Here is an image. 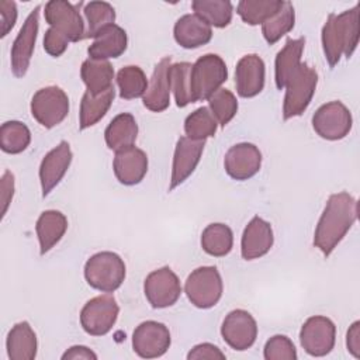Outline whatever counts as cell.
Masks as SVG:
<instances>
[{
  "mask_svg": "<svg viewBox=\"0 0 360 360\" xmlns=\"http://www.w3.org/2000/svg\"><path fill=\"white\" fill-rule=\"evenodd\" d=\"M356 219L357 202L353 195L346 191L329 195L315 228L314 245L328 257L346 236Z\"/></svg>",
  "mask_w": 360,
  "mask_h": 360,
  "instance_id": "cell-1",
  "label": "cell"
},
{
  "mask_svg": "<svg viewBox=\"0 0 360 360\" xmlns=\"http://www.w3.org/2000/svg\"><path fill=\"white\" fill-rule=\"evenodd\" d=\"M359 4L340 14L330 13L322 27V48L325 59L333 68L345 55H353L359 44Z\"/></svg>",
  "mask_w": 360,
  "mask_h": 360,
  "instance_id": "cell-2",
  "label": "cell"
},
{
  "mask_svg": "<svg viewBox=\"0 0 360 360\" xmlns=\"http://www.w3.org/2000/svg\"><path fill=\"white\" fill-rule=\"evenodd\" d=\"M125 263L114 252H98L90 256L84 264L87 284L101 292H114L125 280Z\"/></svg>",
  "mask_w": 360,
  "mask_h": 360,
  "instance_id": "cell-3",
  "label": "cell"
},
{
  "mask_svg": "<svg viewBox=\"0 0 360 360\" xmlns=\"http://www.w3.org/2000/svg\"><path fill=\"white\" fill-rule=\"evenodd\" d=\"M318 84V73L308 63H301L285 84L283 118L301 115L312 101Z\"/></svg>",
  "mask_w": 360,
  "mask_h": 360,
  "instance_id": "cell-4",
  "label": "cell"
},
{
  "mask_svg": "<svg viewBox=\"0 0 360 360\" xmlns=\"http://www.w3.org/2000/svg\"><path fill=\"white\" fill-rule=\"evenodd\" d=\"M222 278L214 266H202L193 270L184 284V292L188 301L201 309L217 305L222 297Z\"/></svg>",
  "mask_w": 360,
  "mask_h": 360,
  "instance_id": "cell-5",
  "label": "cell"
},
{
  "mask_svg": "<svg viewBox=\"0 0 360 360\" xmlns=\"http://www.w3.org/2000/svg\"><path fill=\"white\" fill-rule=\"evenodd\" d=\"M228 79L224 59L215 53H207L195 60L191 68V84L195 101L208 100Z\"/></svg>",
  "mask_w": 360,
  "mask_h": 360,
  "instance_id": "cell-6",
  "label": "cell"
},
{
  "mask_svg": "<svg viewBox=\"0 0 360 360\" xmlns=\"http://www.w3.org/2000/svg\"><path fill=\"white\" fill-rule=\"evenodd\" d=\"M120 307L110 294L89 300L80 311V325L91 336L107 335L117 322Z\"/></svg>",
  "mask_w": 360,
  "mask_h": 360,
  "instance_id": "cell-7",
  "label": "cell"
},
{
  "mask_svg": "<svg viewBox=\"0 0 360 360\" xmlns=\"http://www.w3.org/2000/svg\"><path fill=\"white\" fill-rule=\"evenodd\" d=\"M69 112V97L58 86L39 89L31 98V114L45 128L60 124Z\"/></svg>",
  "mask_w": 360,
  "mask_h": 360,
  "instance_id": "cell-8",
  "label": "cell"
},
{
  "mask_svg": "<svg viewBox=\"0 0 360 360\" xmlns=\"http://www.w3.org/2000/svg\"><path fill=\"white\" fill-rule=\"evenodd\" d=\"M353 118L342 101H330L321 105L312 115V128L323 139L339 141L349 135Z\"/></svg>",
  "mask_w": 360,
  "mask_h": 360,
  "instance_id": "cell-9",
  "label": "cell"
},
{
  "mask_svg": "<svg viewBox=\"0 0 360 360\" xmlns=\"http://www.w3.org/2000/svg\"><path fill=\"white\" fill-rule=\"evenodd\" d=\"M143 292L152 308L160 309L172 307L181 294L180 280L167 266L156 269L146 276Z\"/></svg>",
  "mask_w": 360,
  "mask_h": 360,
  "instance_id": "cell-10",
  "label": "cell"
},
{
  "mask_svg": "<svg viewBox=\"0 0 360 360\" xmlns=\"http://www.w3.org/2000/svg\"><path fill=\"white\" fill-rule=\"evenodd\" d=\"M336 340L335 323L322 315L308 318L300 330L302 349L314 357H322L332 352Z\"/></svg>",
  "mask_w": 360,
  "mask_h": 360,
  "instance_id": "cell-11",
  "label": "cell"
},
{
  "mask_svg": "<svg viewBox=\"0 0 360 360\" xmlns=\"http://www.w3.org/2000/svg\"><path fill=\"white\" fill-rule=\"evenodd\" d=\"M45 21L63 34L70 42L84 39V22L79 13V6L65 0H51L45 4Z\"/></svg>",
  "mask_w": 360,
  "mask_h": 360,
  "instance_id": "cell-12",
  "label": "cell"
},
{
  "mask_svg": "<svg viewBox=\"0 0 360 360\" xmlns=\"http://www.w3.org/2000/svg\"><path fill=\"white\" fill-rule=\"evenodd\" d=\"M39 10L41 6H37L25 18L18 35L15 37L11 46V72L15 77L25 76L30 62L34 53L35 41L39 28Z\"/></svg>",
  "mask_w": 360,
  "mask_h": 360,
  "instance_id": "cell-13",
  "label": "cell"
},
{
  "mask_svg": "<svg viewBox=\"0 0 360 360\" xmlns=\"http://www.w3.org/2000/svg\"><path fill=\"white\" fill-rule=\"evenodd\" d=\"M172 338L167 326L156 321L139 323L132 333V349L142 359L163 356L170 347Z\"/></svg>",
  "mask_w": 360,
  "mask_h": 360,
  "instance_id": "cell-14",
  "label": "cell"
},
{
  "mask_svg": "<svg viewBox=\"0 0 360 360\" xmlns=\"http://www.w3.org/2000/svg\"><path fill=\"white\" fill-rule=\"evenodd\" d=\"M221 335L225 343L233 350L243 352L253 346L257 338V323L245 309L231 311L221 326Z\"/></svg>",
  "mask_w": 360,
  "mask_h": 360,
  "instance_id": "cell-15",
  "label": "cell"
},
{
  "mask_svg": "<svg viewBox=\"0 0 360 360\" xmlns=\"http://www.w3.org/2000/svg\"><path fill=\"white\" fill-rule=\"evenodd\" d=\"M262 166V152L249 142H240L228 149L224 158V167L229 177L238 181L253 177Z\"/></svg>",
  "mask_w": 360,
  "mask_h": 360,
  "instance_id": "cell-16",
  "label": "cell"
},
{
  "mask_svg": "<svg viewBox=\"0 0 360 360\" xmlns=\"http://www.w3.org/2000/svg\"><path fill=\"white\" fill-rule=\"evenodd\" d=\"M205 146V141H195L188 136L179 138L172 165V177L169 190H174L177 186L184 183L195 170L200 163L202 150Z\"/></svg>",
  "mask_w": 360,
  "mask_h": 360,
  "instance_id": "cell-17",
  "label": "cell"
},
{
  "mask_svg": "<svg viewBox=\"0 0 360 360\" xmlns=\"http://www.w3.org/2000/svg\"><path fill=\"white\" fill-rule=\"evenodd\" d=\"M73 153L70 145L66 141H60L58 146L49 150L39 166V181L42 188V197H46L63 179L70 163Z\"/></svg>",
  "mask_w": 360,
  "mask_h": 360,
  "instance_id": "cell-18",
  "label": "cell"
},
{
  "mask_svg": "<svg viewBox=\"0 0 360 360\" xmlns=\"http://www.w3.org/2000/svg\"><path fill=\"white\" fill-rule=\"evenodd\" d=\"M264 62L259 55L250 53L242 56L235 69L238 94L245 98L257 96L264 87Z\"/></svg>",
  "mask_w": 360,
  "mask_h": 360,
  "instance_id": "cell-19",
  "label": "cell"
},
{
  "mask_svg": "<svg viewBox=\"0 0 360 360\" xmlns=\"http://www.w3.org/2000/svg\"><path fill=\"white\" fill-rule=\"evenodd\" d=\"M273 242L274 236L271 225L260 217H253L242 233V257L245 260L259 259L270 252Z\"/></svg>",
  "mask_w": 360,
  "mask_h": 360,
  "instance_id": "cell-20",
  "label": "cell"
},
{
  "mask_svg": "<svg viewBox=\"0 0 360 360\" xmlns=\"http://www.w3.org/2000/svg\"><path fill=\"white\" fill-rule=\"evenodd\" d=\"M172 66L170 56L162 58L153 69V73L148 82L146 91L142 97L143 105L153 111L162 112L170 104V80H169V69Z\"/></svg>",
  "mask_w": 360,
  "mask_h": 360,
  "instance_id": "cell-21",
  "label": "cell"
},
{
  "mask_svg": "<svg viewBox=\"0 0 360 360\" xmlns=\"http://www.w3.org/2000/svg\"><path fill=\"white\" fill-rule=\"evenodd\" d=\"M112 169L117 180L124 186H135L141 183L148 172L146 153L135 146L115 152Z\"/></svg>",
  "mask_w": 360,
  "mask_h": 360,
  "instance_id": "cell-22",
  "label": "cell"
},
{
  "mask_svg": "<svg viewBox=\"0 0 360 360\" xmlns=\"http://www.w3.org/2000/svg\"><path fill=\"white\" fill-rule=\"evenodd\" d=\"M128 46V37L124 28L117 24H111L100 31L91 45L87 48L90 59L107 60L121 56Z\"/></svg>",
  "mask_w": 360,
  "mask_h": 360,
  "instance_id": "cell-23",
  "label": "cell"
},
{
  "mask_svg": "<svg viewBox=\"0 0 360 360\" xmlns=\"http://www.w3.org/2000/svg\"><path fill=\"white\" fill-rule=\"evenodd\" d=\"M176 42L186 49L200 48L208 44L212 38V28L198 15L184 14L180 17L173 28Z\"/></svg>",
  "mask_w": 360,
  "mask_h": 360,
  "instance_id": "cell-24",
  "label": "cell"
},
{
  "mask_svg": "<svg viewBox=\"0 0 360 360\" xmlns=\"http://www.w3.org/2000/svg\"><path fill=\"white\" fill-rule=\"evenodd\" d=\"M138 136V124L129 112L115 115L104 131V139L108 149L114 152L134 146Z\"/></svg>",
  "mask_w": 360,
  "mask_h": 360,
  "instance_id": "cell-25",
  "label": "cell"
},
{
  "mask_svg": "<svg viewBox=\"0 0 360 360\" xmlns=\"http://www.w3.org/2000/svg\"><path fill=\"white\" fill-rule=\"evenodd\" d=\"M6 347L10 360H34L37 357V335L28 322H18L10 329Z\"/></svg>",
  "mask_w": 360,
  "mask_h": 360,
  "instance_id": "cell-26",
  "label": "cell"
},
{
  "mask_svg": "<svg viewBox=\"0 0 360 360\" xmlns=\"http://www.w3.org/2000/svg\"><path fill=\"white\" fill-rule=\"evenodd\" d=\"M39 242V252L45 255L49 252L65 235L68 229V218L56 210L44 211L35 225Z\"/></svg>",
  "mask_w": 360,
  "mask_h": 360,
  "instance_id": "cell-27",
  "label": "cell"
},
{
  "mask_svg": "<svg viewBox=\"0 0 360 360\" xmlns=\"http://www.w3.org/2000/svg\"><path fill=\"white\" fill-rule=\"evenodd\" d=\"M305 38L287 39L284 48L277 53L274 62V80L277 89H284L288 79L301 65V55L304 51Z\"/></svg>",
  "mask_w": 360,
  "mask_h": 360,
  "instance_id": "cell-28",
  "label": "cell"
},
{
  "mask_svg": "<svg viewBox=\"0 0 360 360\" xmlns=\"http://www.w3.org/2000/svg\"><path fill=\"white\" fill-rule=\"evenodd\" d=\"M115 97L114 86L108 90L93 96L86 91L80 101V112H79V128L83 131L96 125L108 111Z\"/></svg>",
  "mask_w": 360,
  "mask_h": 360,
  "instance_id": "cell-29",
  "label": "cell"
},
{
  "mask_svg": "<svg viewBox=\"0 0 360 360\" xmlns=\"http://www.w3.org/2000/svg\"><path fill=\"white\" fill-rule=\"evenodd\" d=\"M80 77L93 96H97L112 87L114 69L108 60L86 59L80 68Z\"/></svg>",
  "mask_w": 360,
  "mask_h": 360,
  "instance_id": "cell-30",
  "label": "cell"
},
{
  "mask_svg": "<svg viewBox=\"0 0 360 360\" xmlns=\"http://www.w3.org/2000/svg\"><path fill=\"white\" fill-rule=\"evenodd\" d=\"M232 246L233 233L232 229L225 224H210L201 233V248L210 256H226L232 250Z\"/></svg>",
  "mask_w": 360,
  "mask_h": 360,
  "instance_id": "cell-31",
  "label": "cell"
},
{
  "mask_svg": "<svg viewBox=\"0 0 360 360\" xmlns=\"http://www.w3.org/2000/svg\"><path fill=\"white\" fill-rule=\"evenodd\" d=\"M193 11L210 27L224 28L232 20L233 7L228 0H194L191 3Z\"/></svg>",
  "mask_w": 360,
  "mask_h": 360,
  "instance_id": "cell-32",
  "label": "cell"
},
{
  "mask_svg": "<svg viewBox=\"0 0 360 360\" xmlns=\"http://www.w3.org/2000/svg\"><path fill=\"white\" fill-rule=\"evenodd\" d=\"M191 68L190 62H177L173 63L169 69L170 90L174 94L177 107H186L190 103H195L191 84Z\"/></svg>",
  "mask_w": 360,
  "mask_h": 360,
  "instance_id": "cell-33",
  "label": "cell"
},
{
  "mask_svg": "<svg viewBox=\"0 0 360 360\" xmlns=\"http://www.w3.org/2000/svg\"><path fill=\"white\" fill-rule=\"evenodd\" d=\"M294 6L290 1H283V6L278 8V11L262 24V34L267 44L273 45L294 28Z\"/></svg>",
  "mask_w": 360,
  "mask_h": 360,
  "instance_id": "cell-34",
  "label": "cell"
},
{
  "mask_svg": "<svg viewBox=\"0 0 360 360\" xmlns=\"http://www.w3.org/2000/svg\"><path fill=\"white\" fill-rule=\"evenodd\" d=\"M83 13L87 22L84 38H94L100 31L115 21V10L105 1H89L84 4Z\"/></svg>",
  "mask_w": 360,
  "mask_h": 360,
  "instance_id": "cell-35",
  "label": "cell"
},
{
  "mask_svg": "<svg viewBox=\"0 0 360 360\" xmlns=\"http://www.w3.org/2000/svg\"><path fill=\"white\" fill-rule=\"evenodd\" d=\"M31 142L28 127L20 121H7L0 128V148L10 155L21 153Z\"/></svg>",
  "mask_w": 360,
  "mask_h": 360,
  "instance_id": "cell-36",
  "label": "cell"
},
{
  "mask_svg": "<svg viewBox=\"0 0 360 360\" xmlns=\"http://www.w3.org/2000/svg\"><path fill=\"white\" fill-rule=\"evenodd\" d=\"M218 128V121L208 107H200L193 111L184 121L186 136L195 141H205L214 136Z\"/></svg>",
  "mask_w": 360,
  "mask_h": 360,
  "instance_id": "cell-37",
  "label": "cell"
},
{
  "mask_svg": "<svg viewBox=\"0 0 360 360\" xmlns=\"http://www.w3.org/2000/svg\"><path fill=\"white\" fill-rule=\"evenodd\" d=\"M283 6L281 0H242L238 3L236 13L249 25L263 24Z\"/></svg>",
  "mask_w": 360,
  "mask_h": 360,
  "instance_id": "cell-38",
  "label": "cell"
},
{
  "mask_svg": "<svg viewBox=\"0 0 360 360\" xmlns=\"http://www.w3.org/2000/svg\"><path fill=\"white\" fill-rule=\"evenodd\" d=\"M117 84L120 87V97L132 100L143 97L148 87V79L139 66L129 65L120 69L117 73Z\"/></svg>",
  "mask_w": 360,
  "mask_h": 360,
  "instance_id": "cell-39",
  "label": "cell"
},
{
  "mask_svg": "<svg viewBox=\"0 0 360 360\" xmlns=\"http://www.w3.org/2000/svg\"><path fill=\"white\" fill-rule=\"evenodd\" d=\"M208 105L221 127L229 124L238 111V101L235 94L231 90L222 87L208 97Z\"/></svg>",
  "mask_w": 360,
  "mask_h": 360,
  "instance_id": "cell-40",
  "label": "cell"
},
{
  "mask_svg": "<svg viewBox=\"0 0 360 360\" xmlns=\"http://www.w3.org/2000/svg\"><path fill=\"white\" fill-rule=\"evenodd\" d=\"M266 360H297V350L294 343L285 335L271 336L263 349Z\"/></svg>",
  "mask_w": 360,
  "mask_h": 360,
  "instance_id": "cell-41",
  "label": "cell"
},
{
  "mask_svg": "<svg viewBox=\"0 0 360 360\" xmlns=\"http://www.w3.org/2000/svg\"><path fill=\"white\" fill-rule=\"evenodd\" d=\"M69 42L70 41L63 34L52 27H49L44 35V49L53 58H59L62 53H65Z\"/></svg>",
  "mask_w": 360,
  "mask_h": 360,
  "instance_id": "cell-42",
  "label": "cell"
},
{
  "mask_svg": "<svg viewBox=\"0 0 360 360\" xmlns=\"http://www.w3.org/2000/svg\"><path fill=\"white\" fill-rule=\"evenodd\" d=\"M17 21V6L14 1L1 0L0 1V22H1V34L0 37L4 38L15 25Z\"/></svg>",
  "mask_w": 360,
  "mask_h": 360,
  "instance_id": "cell-43",
  "label": "cell"
},
{
  "mask_svg": "<svg viewBox=\"0 0 360 360\" xmlns=\"http://www.w3.org/2000/svg\"><path fill=\"white\" fill-rule=\"evenodd\" d=\"M188 360H201V359H208V360H224L225 359V353L221 352V349L212 343H200L197 346H194L188 354H187Z\"/></svg>",
  "mask_w": 360,
  "mask_h": 360,
  "instance_id": "cell-44",
  "label": "cell"
},
{
  "mask_svg": "<svg viewBox=\"0 0 360 360\" xmlns=\"http://www.w3.org/2000/svg\"><path fill=\"white\" fill-rule=\"evenodd\" d=\"M14 195V176L8 170L4 172L0 184V200H1V217L6 215L7 208Z\"/></svg>",
  "mask_w": 360,
  "mask_h": 360,
  "instance_id": "cell-45",
  "label": "cell"
},
{
  "mask_svg": "<svg viewBox=\"0 0 360 360\" xmlns=\"http://www.w3.org/2000/svg\"><path fill=\"white\" fill-rule=\"evenodd\" d=\"M346 346L347 350L356 357H360V322L356 321L352 323V326L347 330L346 335Z\"/></svg>",
  "mask_w": 360,
  "mask_h": 360,
  "instance_id": "cell-46",
  "label": "cell"
},
{
  "mask_svg": "<svg viewBox=\"0 0 360 360\" xmlns=\"http://www.w3.org/2000/svg\"><path fill=\"white\" fill-rule=\"evenodd\" d=\"M77 359H82V360H97V354L91 349H89L86 346H80V345L69 347L62 354V360H77Z\"/></svg>",
  "mask_w": 360,
  "mask_h": 360,
  "instance_id": "cell-47",
  "label": "cell"
}]
</instances>
